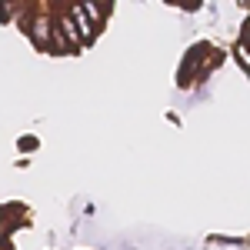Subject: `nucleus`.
<instances>
[{"label":"nucleus","mask_w":250,"mask_h":250,"mask_svg":"<svg viewBox=\"0 0 250 250\" xmlns=\"http://www.w3.org/2000/svg\"><path fill=\"white\" fill-rule=\"evenodd\" d=\"M67 17H70V23H74L80 43H90V40L97 37V27L87 20V14H83V7H80V3H70V7H67Z\"/></svg>","instance_id":"nucleus-1"},{"label":"nucleus","mask_w":250,"mask_h":250,"mask_svg":"<svg viewBox=\"0 0 250 250\" xmlns=\"http://www.w3.org/2000/svg\"><path fill=\"white\" fill-rule=\"evenodd\" d=\"M27 30H30V40H34L37 50H50V30H54V20L37 17V20L27 23Z\"/></svg>","instance_id":"nucleus-2"},{"label":"nucleus","mask_w":250,"mask_h":250,"mask_svg":"<svg viewBox=\"0 0 250 250\" xmlns=\"http://www.w3.org/2000/svg\"><path fill=\"white\" fill-rule=\"evenodd\" d=\"M80 7H83V14H87V20H90L94 27H100L104 17H107V7H100V3H80Z\"/></svg>","instance_id":"nucleus-3"},{"label":"nucleus","mask_w":250,"mask_h":250,"mask_svg":"<svg viewBox=\"0 0 250 250\" xmlns=\"http://www.w3.org/2000/svg\"><path fill=\"white\" fill-rule=\"evenodd\" d=\"M17 147L23 150V154H30V150H37V137H20Z\"/></svg>","instance_id":"nucleus-4"},{"label":"nucleus","mask_w":250,"mask_h":250,"mask_svg":"<svg viewBox=\"0 0 250 250\" xmlns=\"http://www.w3.org/2000/svg\"><path fill=\"white\" fill-rule=\"evenodd\" d=\"M237 60H240V67L247 70V63H250V54H247V43H237Z\"/></svg>","instance_id":"nucleus-5"},{"label":"nucleus","mask_w":250,"mask_h":250,"mask_svg":"<svg viewBox=\"0 0 250 250\" xmlns=\"http://www.w3.org/2000/svg\"><path fill=\"white\" fill-rule=\"evenodd\" d=\"M213 244H224V247H244L240 237H237V240H233V237H213Z\"/></svg>","instance_id":"nucleus-6"},{"label":"nucleus","mask_w":250,"mask_h":250,"mask_svg":"<svg viewBox=\"0 0 250 250\" xmlns=\"http://www.w3.org/2000/svg\"><path fill=\"white\" fill-rule=\"evenodd\" d=\"M14 14V3H0V20H10Z\"/></svg>","instance_id":"nucleus-7"},{"label":"nucleus","mask_w":250,"mask_h":250,"mask_svg":"<svg viewBox=\"0 0 250 250\" xmlns=\"http://www.w3.org/2000/svg\"><path fill=\"white\" fill-rule=\"evenodd\" d=\"M187 14H193V10H200V0H187V3H180Z\"/></svg>","instance_id":"nucleus-8"}]
</instances>
